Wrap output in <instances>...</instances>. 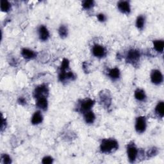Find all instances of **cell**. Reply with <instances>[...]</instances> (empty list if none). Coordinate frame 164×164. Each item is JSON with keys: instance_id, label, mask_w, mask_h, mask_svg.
Returning <instances> with one entry per match:
<instances>
[{"instance_id": "obj_1", "label": "cell", "mask_w": 164, "mask_h": 164, "mask_svg": "<svg viewBox=\"0 0 164 164\" xmlns=\"http://www.w3.org/2000/svg\"><path fill=\"white\" fill-rule=\"evenodd\" d=\"M119 148L118 142L114 139H104L100 145V149L103 153H110Z\"/></svg>"}, {"instance_id": "obj_2", "label": "cell", "mask_w": 164, "mask_h": 164, "mask_svg": "<svg viewBox=\"0 0 164 164\" xmlns=\"http://www.w3.org/2000/svg\"><path fill=\"white\" fill-rule=\"evenodd\" d=\"M135 129L138 133H143L146 129V120L144 117H139L137 119Z\"/></svg>"}, {"instance_id": "obj_3", "label": "cell", "mask_w": 164, "mask_h": 164, "mask_svg": "<svg viewBox=\"0 0 164 164\" xmlns=\"http://www.w3.org/2000/svg\"><path fill=\"white\" fill-rule=\"evenodd\" d=\"M48 94V88L46 85H41L38 86L34 91V97L35 98H39L41 97H45Z\"/></svg>"}, {"instance_id": "obj_4", "label": "cell", "mask_w": 164, "mask_h": 164, "mask_svg": "<svg viewBox=\"0 0 164 164\" xmlns=\"http://www.w3.org/2000/svg\"><path fill=\"white\" fill-rule=\"evenodd\" d=\"M140 56V54L138 50H131L128 53L126 60L128 62L134 64L135 62H137L139 60Z\"/></svg>"}, {"instance_id": "obj_5", "label": "cell", "mask_w": 164, "mask_h": 164, "mask_svg": "<svg viewBox=\"0 0 164 164\" xmlns=\"http://www.w3.org/2000/svg\"><path fill=\"white\" fill-rule=\"evenodd\" d=\"M128 156L130 162H134L138 154V151L134 144H129L127 149Z\"/></svg>"}, {"instance_id": "obj_6", "label": "cell", "mask_w": 164, "mask_h": 164, "mask_svg": "<svg viewBox=\"0 0 164 164\" xmlns=\"http://www.w3.org/2000/svg\"><path fill=\"white\" fill-rule=\"evenodd\" d=\"M151 82L156 85L160 84L163 82V75L158 70H153L151 74Z\"/></svg>"}, {"instance_id": "obj_7", "label": "cell", "mask_w": 164, "mask_h": 164, "mask_svg": "<svg viewBox=\"0 0 164 164\" xmlns=\"http://www.w3.org/2000/svg\"><path fill=\"white\" fill-rule=\"evenodd\" d=\"M117 7L119 11L124 14H129L131 11L130 3L126 1H121L118 2Z\"/></svg>"}, {"instance_id": "obj_8", "label": "cell", "mask_w": 164, "mask_h": 164, "mask_svg": "<svg viewBox=\"0 0 164 164\" xmlns=\"http://www.w3.org/2000/svg\"><path fill=\"white\" fill-rule=\"evenodd\" d=\"M92 53L95 56L98 57V58H101V57L105 55L106 51L103 46L96 44L92 48Z\"/></svg>"}, {"instance_id": "obj_9", "label": "cell", "mask_w": 164, "mask_h": 164, "mask_svg": "<svg viewBox=\"0 0 164 164\" xmlns=\"http://www.w3.org/2000/svg\"><path fill=\"white\" fill-rule=\"evenodd\" d=\"M94 105V101L92 99H86L82 102L80 105V110L83 112H87L91 109Z\"/></svg>"}, {"instance_id": "obj_10", "label": "cell", "mask_w": 164, "mask_h": 164, "mask_svg": "<svg viewBox=\"0 0 164 164\" xmlns=\"http://www.w3.org/2000/svg\"><path fill=\"white\" fill-rule=\"evenodd\" d=\"M39 35L41 41H47L50 37V33L46 27L44 26H41L39 29Z\"/></svg>"}, {"instance_id": "obj_11", "label": "cell", "mask_w": 164, "mask_h": 164, "mask_svg": "<svg viewBox=\"0 0 164 164\" xmlns=\"http://www.w3.org/2000/svg\"><path fill=\"white\" fill-rule=\"evenodd\" d=\"M21 55L26 59H32L36 56V53L27 48H24L22 50Z\"/></svg>"}, {"instance_id": "obj_12", "label": "cell", "mask_w": 164, "mask_h": 164, "mask_svg": "<svg viewBox=\"0 0 164 164\" xmlns=\"http://www.w3.org/2000/svg\"><path fill=\"white\" fill-rule=\"evenodd\" d=\"M37 107L42 110H46L47 108L48 103L46 97H41L37 99Z\"/></svg>"}, {"instance_id": "obj_13", "label": "cell", "mask_w": 164, "mask_h": 164, "mask_svg": "<svg viewBox=\"0 0 164 164\" xmlns=\"http://www.w3.org/2000/svg\"><path fill=\"white\" fill-rule=\"evenodd\" d=\"M43 120V117L42 114L40 112H35L33 115L32 118V123L34 125H39V124L41 123Z\"/></svg>"}, {"instance_id": "obj_14", "label": "cell", "mask_w": 164, "mask_h": 164, "mask_svg": "<svg viewBox=\"0 0 164 164\" xmlns=\"http://www.w3.org/2000/svg\"><path fill=\"white\" fill-rule=\"evenodd\" d=\"M84 118H85V121L88 124H92L94 122L96 116L91 111H88L85 112V116H84Z\"/></svg>"}, {"instance_id": "obj_15", "label": "cell", "mask_w": 164, "mask_h": 164, "mask_svg": "<svg viewBox=\"0 0 164 164\" xmlns=\"http://www.w3.org/2000/svg\"><path fill=\"white\" fill-rule=\"evenodd\" d=\"M153 45L155 50L162 53L163 51V46H164V42L162 40H158V41H153Z\"/></svg>"}, {"instance_id": "obj_16", "label": "cell", "mask_w": 164, "mask_h": 164, "mask_svg": "<svg viewBox=\"0 0 164 164\" xmlns=\"http://www.w3.org/2000/svg\"><path fill=\"white\" fill-rule=\"evenodd\" d=\"M155 111L156 113L160 117H163L164 115V103L163 101L159 102L157 106L155 108Z\"/></svg>"}, {"instance_id": "obj_17", "label": "cell", "mask_w": 164, "mask_h": 164, "mask_svg": "<svg viewBox=\"0 0 164 164\" xmlns=\"http://www.w3.org/2000/svg\"><path fill=\"white\" fill-rule=\"evenodd\" d=\"M135 97L139 101H144L146 98V96L145 92L142 89H137L135 92Z\"/></svg>"}, {"instance_id": "obj_18", "label": "cell", "mask_w": 164, "mask_h": 164, "mask_svg": "<svg viewBox=\"0 0 164 164\" xmlns=\"http://www.w3.org/2000/svg\"><path fill=\"white\" fill-rule=\"evenodd\" d=\"M109 76L114 80L117 79L120 76V71L118 68H114L110 70Z\"/></svg>"}, {"instance_id": "obj_19", "label": "cell", "mask_w": 164, "mask_h": 164, "mask_svg": "<svg viewBox=\"0 0 164 164\" xmlns=\"http://www.w3.org/2000/svg\"><path fill=\"white\" fill-rule=\"evenodd\" d=\"M11 8L10 3L6 1V0H1V10L2 12H7L10 10Z\"/></svg>"}, {"instance_id": "obj_20", "label": "cell", "mask_w": 164, "mask_h": 164, "mask_svg": "<svg viewBox=\"0 0 164 164\" xmlns=\"http://www.w3.org/2000/svg\"><path fill=\"white\" fill-rule=\"evenodd\" d=\"M145 24V18L143 16H139L136 21V26L139 29H142Z\"/></svg>"}, {"instance_id": "obj_21", "label": "cell", "mask_w": 164, "mask_h": 164, "mask_svg": "<svg viewBox=\"0 0 164 164\" xmlns=\"http://www.w3.org/2000/svg\"><path fill=\"white\" fill-rule=\"evenodd\" d=\"M59 33L62 38H65L68 36V30L65 26L62 25L59 30Z\"/></svg>"}, {"instance_id": "obj_22", "label": "cell", "mask_w": 164, "mask_h": 164, "mask_svg": "<svg viewBox=\"0 0 164 164\" xmlns=\"http://www.w3.org/2000/svg\"><path fill=\"white\" fill-rule=\"evenodd\" d=\"M94 5V1H92V0H89V1H84L82 3V7L83 8H85L86 10L91 9V8H92Z\"/></svg>"}, {"instance_id": "obj_23", "label": "cell", "mask_w": 164, "mask_h": 164, "mask_svg": "<svg viewBox=\"0 0 164 164\" xmlns=\"http://www.w3.org/2000/svg\"><path fill=\"white\" fill-rule=\"evenodd\" d=\"M69 62L67 59H64L61 65V70H66L68 69H69Z\"/></svg>"}, {"instance_id": "obj_24", "label": "cell", "mask_w": 164, "mask_h": 164, "mask_svg": "<svg viewBox=\"0 0 164 164\" xmlns=\"http://www.w3.org/2000/svg\"><path fill=\"white\" fill-rule=\"evenodd\" d=\"M1 160L3 163H5V164H9L12 162L11 158L7 154H3L1 157Z\"/></svg>"}, {"instance_id": "obj_25", "label": "cell", "mask_w": 164, "mask_h": 164, "mask_svg": "<svg viewBox=\"0 0 164 164\" xmlns=\"http://www.w3.org/2000/svg\"><path fill=\"white\" fill-rule=\"evenodd\" d=\"M53 160L51 157H44L42 160V163L44 164H50L53 163Z\"/></svg>"}, {"instance_id": "obj_26", "label": "cell", "mask_w": 164, "mask_h": 164, "mask_svg": "<svg viewBox=\"0 0 164 164\" xmlns=\"http://www.w3.org/2000/svg\"><path fill=\"white\" fill-rule=\"evenodd\" d=\"M97 19H98V20L101 22H104L106 20V17L103 14H99L97 15Z\"/></svg>"}, {"instance_id": "obj_27", "label": "cell", "mask_w": 164, "mask_h": 164, "mask_svg": "<svg viewBox=\"0 0 164 164\" xmlns=\"http://www.w3.org/2000/svg\"><path fill=\"white\" fill-rule=\"evenodd\" d=\"M157 153V149H155V148H153L151 150V151L150 153H148V156H153V155L155 154V153Z\"/></svg>"}, {"instance_id": "obj_28", "label": "cell", "mask_w": 164, "mask_h": 164, "mask_svg": "<svg viewBox=\"0 0 164 164\" xmlns=\"http://www.w3.org/2000/svg\"><path fill=\"white\" fill-rule=\"evenodd\" d=\"M18 102H19V103L20 104H21V105H24V104H25L26 103L25 99L23 98V97H20V98L18 100Z\"/></svg>"}]
</instances>
